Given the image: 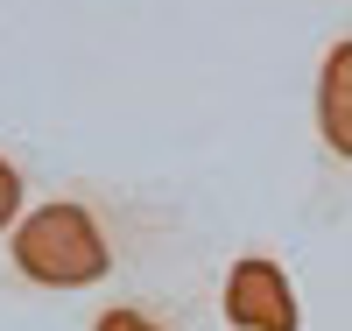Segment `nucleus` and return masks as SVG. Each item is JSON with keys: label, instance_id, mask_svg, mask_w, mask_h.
Masks as SVG:
<instances>
[{"label": "nucleus", "instance_id": "obj_1", "mask_svg": "<svg viewBox=\"0 0 352 331\" xmlns=\"http://www.w3.org/2000/svg\"><path fill=\"white\" fill-rule=\"evenodd\" d=\"M190 247V204L127 176H56L0 247L8 303H71L148 282Z\"/></svg>", "mask_w": 352, "mask_h": 331}, {"label": "nucleus", "instance_id": "obj_2", "mask_svg": "<svg viewBox=\"0 0 352 331\" xmlns=\"http://www.w3.org/2000/svg\"><path fill=\"white\" fill-rule=\"evenodd\" d=\"M310 204L317 212L352 204V0L324 28L310 64Z\"/></svg>", "mask_w": 352, "mask_h": 331}, {"label": "nucleus", "instance_id": "obj_3", "mask_svg": "<svg viewBox=\"0 0 352 331\" xmlns=\"http://www.w3.org/2000/svg\"><path fill=\"white\" fill-rule=\"evenodd\" d=\"M212 324L219 331H303L296 261L275 239H240L212 275Z\"/></svg>", "mask_w": 352, "mask_h": 331}, {"label": "nucleus", "instance_id": "obj_4", "mask_svg": "<svg viewBox=\"0 0 352 331\" xmlns=\"http://www.w3.org/2000/svg\"><path fill=\"white\" fill-rule=\"evenodd\" d=\"M78 331H204V303L162 282H120L106 296H85Z\"/></svg>", "mask_w": 352, "mask_h": 331}, {"label": "nucleus", "instance_id": "obj_5", "mask_svg": "<svg viewBox=\"0 0 352 331\" xmlns=\"http://www.w3.org/2000/svg\"><path fill=\"white\" fill-rule=\"evenodd\" d=\"M43 184H50V176H43V156H36L28 141L0 134V247H8V233L21 226V212L36 204Z\"/></svg>", "mask_w": 352, "mask_h": 331}]
</instances>
